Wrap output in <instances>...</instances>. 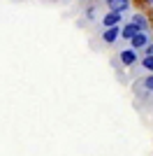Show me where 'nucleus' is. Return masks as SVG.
<instances>
[{"label":"nucleus","instance_id":"1","mask_svg":"<svg viewBox=\"0 0 153 156\" xmlns=\"http://www.w3.org/2000/svg\"><path fill=\"white\" fill-rule=\"evenodd\" d=\"M139 58H141V54L137 51V49H132L130 44H123L118 51H116V61L125 68V70H130L132 65H137L139 63Z\"/></svg>","mask_w":153,"mask_h":156},{"label":"nucleus","instance_id":"2","mask_svg":"<svg viewBox=\"0 0 153 156\" xmlns=\"http://www.w3.org/2000/svg\"><path fill=\"white\" fill-rule=\"evenodd\" d=\"M151 91H153V72L151 75H141L132 82V93L137 98H151Z\"/></svg>","mask_w":153,"mask_h":156},{"label":"nucleus","instance_id":"3","mask_svg":"<svg viewBox=\"0 0 153 156\" xmlns=\"http://www.w3.org/2000/svg\"><path fill=\"white\" fill-rule=\"evenodd\" d=\"M127 19L125 12H116V9H107V12L100 16V26L102 28H111V26H121L123 21Z\"/></svg>","mask_w":153,"mask_h":156},{"label":"nucleus","instance_id":"4","mask_svg":"<svg viewBox=\"0 0 153 156\" xmlns=\"http://www.w3.org/2000/svg\"><path fill=\"white\" fill-rule=\"evenodd\" d=\"M130 77H141V75H151L153 72V56H141L139 58V63L137 65H132V68H130Z\"/></svg>","mask_w":153,"mask_h":156},{"label":"nucleus","instance_id":"5","mask_svg":"<svg viewBox=\"0 0 153 156\" xmlns=\"http://www.w3.org/2000/svg\"><path fill=\"white\" fill-rule=\"evenodd\" d=\"M123 26V23H121ZM121 26H111V28H102V33L97 35L100 37V42L104 47H114L118 44V40H121Z\"/></svg>","mask_w":153,"mask_h":156},{"label":"nucleus","instance_id":"6","mask_svg":"<svg viewBox=\"0 0 153 156\" xmlns=\"http://www.w3.org/2000/svg\"><path fill=\"white\" fill-rule=\"evenodd\" d=\"M153 42V30H139L137 33V35H134L132 40H130V42H127V44L132 47V49H137V51H144V49H146L148 44H151Z\"/></svg>","mask_w":153,"mask_h":156},{"label":"nucleus","instance_id":"7","mask_svg":"<svg viewBox=\"0 0 153 156\" xmlns=\"http://www.w3.org/2000/svg\"><path fill=\"white\" fill-rule=\"evenodd\" d=\"M139 30H141V28L137 26V23H132L130 19H125V21H123V26H121V40H118V42L127 44V42H130V40H132Z\"/></svg>","mask_w":153,"mask_h":156},{"label":"nucleus","instance_id":"8","mask_svg":"<svg viewBox=\"0 0 153 156\" xmlns=\"http://www.w3.org/2000/svg\"><path fill=\"white\" fill-rule=\"evenodd\" d=\"M102 5L107 7V9H116V12H130V7H132V0H104Z\"/></svg>","mask_w":153,"mask_h":156},{"label":"nucleus","instance_id":"9","mask_svg":"<svg viewBox=\"0 0 153 156\" xmlns=\"http://www.w3.org/2000/svg\"><path fill=\"white\" fill-rule=\"evenodd\" d=\"M127 19L132 21V23H137V26H139L141 30H151V21H148V19H146V16H144L141 12H132L130 16H127Z\"/></svg>","mask_w":153,"mask_h":156},{"label":"nucleus","instance_id":"10","mask_svg":"<svg viewBox=\"0 0 153 156\" xmlns=\"http://www.w3.org/2000/svg\"><path fill=\"white\" fill-rule=\"evenodd\" d=\"M83 19L86 21H100V16H97V2H90V5L83 9Z\"/></svg>","mask_w":153,"mask_h":156},{"label":"nucleus","instance_id":"11","mask_svg":"<svg viewBox=\"0 0 153 156\" xmlns=\"http://www.w3.org/2000/svg\"><path fill=\"white\" fill-rule=\"evenodd\" d=\"M141 56H153V42L146 47V49H144V51H141Z\"/></svg>","mask_w":153,"mask_h":156},{"label":"nucleus","instance_id":"12","mask_svg":"<svg viewBox=\"0 0 153 156\" xmlns=\"http://www.w3.org/2000/svg\"><path fill=\"white\" fill-rule=\"evenodd\" d=\"M146 2H148V5H151V7H153V0H146Z\"/></svg>","mask_w":153,"mask_h":156},{"label":"nucleus","instance_id":"13","mask_svg":"<svg viewBox=\"0 0 153 156\" xmlns=\"http://www.w3.org/2000/svg\"><path fill=\"white\" fill-rule=\"evenodd\" d=\"M88 2H100V0H88Z\"/></svg>","mask_w":153,"mask_h":156},{"label":"nucleus","instance_id":"14","mask_svg":"<svg viewBox=\"0 0 153 156\" xmlns=\"http://www.w3.org/2000/svg\"><path fill=\"white\" fill-rule=\"evenodd\" d=\"M151 98H153V91H151Z\"/></svg>","mask_w":153,"mask_h":156}]
</instances>
